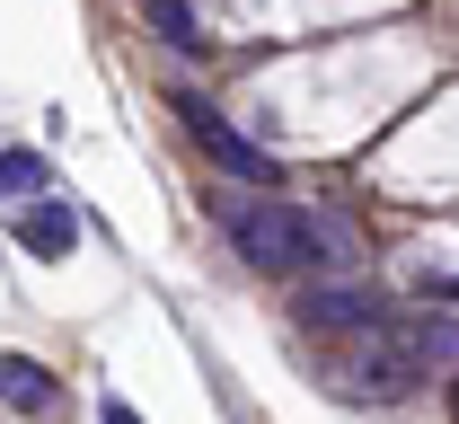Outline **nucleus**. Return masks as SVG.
<instances>
[{
    "label": "nucleus",
    "instance_id": "nucleus-1",
    "mask_svg": "<svg viewBox=\"0 0 459 424\" xmlns=\"http://www.w3.org/2000/svg\"><path fill=\"white\" fill-rule=\"evenodd\" d=\"M212 212H221L230 247H238L256 274H318V256H309V203H274V195H221Z\"/></svg>",
    "mask_w": 459,
    "mask_h": 424
},
{
    "label": "nucleus",
    "instance_id": "nucleus-2",
    "mask_svg": "<svg viewBox=\"0 0 459 424\" xmlns=\"http://www.w3.org/2000/svg\"><path fill=\"white\" fill-rule=\"evenodd\" d=\"M327 380H336L344 398H371L380 407V398H406L424 380V354H415V336H406L398 318H380V327H353L336 345V371Z\"/></svg>",
    "mask_w": 459,
    "mask_h": 424
},
{
    "label": "nucleus",
    "instance_id": "nucleus-10",
    "mask_svg": "<svg viewBox=\"0 0 459 424\" xmlns=\"http://www.w3.org/2000/svg\"><path fill=\"white\" fill-rule=\"evenodd\" d=\"M451 424H459V380H451Z\"/></svg>",
    "mask_w": 459,
    "mask_h": 424
},
{
    "label": "nucleus",
    "instance_id": "nucleus-6",
    "mask_svg": "<svg viewBox=\"0 0 459 424\" xmlns=\"http://www.w3.org/2000/svg\"><path fill=\"white\" fill-rule=\"evenodd\" d=\"M62 380L45 363H27V354H0V407H54Z\"/></svg>",
    "mask_w": 459,
    "mask_h": 424
},
{
    "label": "nucleus",
    "instance_id": "nucleus-5",
    "mask_svg": "<svg viewBox=\"0 0 459 424\" xmlns=\"http://www.w3.org/2000/svg\"><path fill=\"white\" fill-rule=\"evenodd\" d=\"M18 247L45 256V265L71 256V247H80V212H71V203H36V212H18Z\"/></svg>",
    "mask_w": 459,
    "mask_h": 424
},
{
    "label": "nucleus",
    "instance_id": "nucleus-3",
    "mask_svg": "<svg viewBox=\"0 0 459 424\" xmlns=\"http://www.w3.org/2000/svg\"><path fill=\"white\" fill-rule=\"evenodd\" d=\"M177 116H186V133H195V151L221 169V177H238V186H274V151H256L247 133H230L212 107H195V98H177Z\"/></svg>",
    "mask_w": 459,
    "mask_h": 424
},
{
    "label": "nucleus",
    "instance_id": "nucleus-9",
    "mask_svg": "<svg viewBox=\"0 0 459 424\" xmlns=\"http://www.w3.org/2000/svg\"><path fill=\"white\" fill-rule=\"evenodd\" d=\"M107 424H142V416H133V407H124V398H107Z\"/></svg>",
    "mask_w": 459,
    "mask_h": 424
},
{
    "label": "nucleus",
    "instance_id": "nucleus-7",
    "mask_svg": "<svg viewBox=\"0 0 459 424\" xmlns=\"http://www.w3.org/2000/svg\"><path fill=\"white\" fill-rule=\"evenodd\" d=\"M36 186H45V160H36V151H9V142H0V195H36Z\"/></svg>",
    "mask_w": 459,
    "mask_h": 424
},
{
    "label": "nucleus",
    "instance_id": "nucleus-8",
    "mask_svg": "<svg viewBox=\"0 0 459 424\" xmlns=\"http://www.w3.org/2000/svg\"><path fill=\"white\" fill-rule=\"evenodd\" d=\"M151 18H160V27H169L177 45H195V18H186V9H177V0H151Z\"/></svg>",
    "mask_w": 459,
    "mask_h": 424
},
{
    "label": "nucleus",
    "instance_id": "nucleus-4",
    "mask_svg": "<svg viewBox=\"0 0 459 424\" xmlns=\"http://www.w3.org/2000/svg\"><path fill=\"white\" fill-rule=\"evenodd\" d=\"M389 318V301L380 292H362V283H309L300 292V327H318V336H353V327H380Z\"/></svg>",
    "mask_w": 459,
    "mask_h": 424
}]
</instances>
